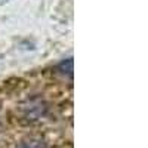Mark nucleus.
<instances>
[{"label": "nucleus", "instance_id": "f257e3e1", "mask_svg": "<svg viewBox=\"0 0 148 148\" xmlns=\"http://www.w3.org/2000/svg\"><path fill=\"white\" fill-rule=\"evenodd\" d=\"M19 148H46V145L40 139H28L25 142H22Z\"/></svg>", "mask_w": 148, "mask_h": 148}]
</instances>
